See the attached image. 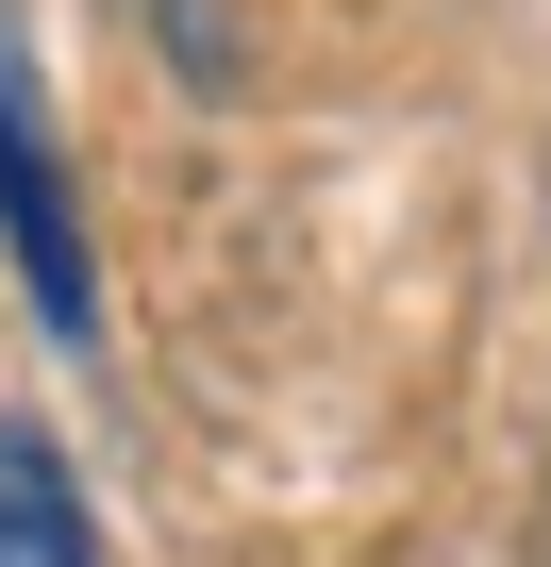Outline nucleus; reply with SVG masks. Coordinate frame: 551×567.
Instances as JSON below:
<instances>
[{
	"mask_svg": "<svg viewBox=\"0 0 551 567\" xmlns=\"http://www.w3.org/2000/svg\"><path fill=\"white\" fill-rule=\"evenodd\" d=\"M0 267H18L51 351H101V234H84V184H68V134H51L18 0H0Z\"/></svg>",
	"mask_w": 551,
	"mask_h": 567,
	"instance_id": "nucleus-1",
	"label": "nucleus"
},
{
	"mask_svg": "<svg viewBox=\"0 0 551 567\" xmlns=\"http://www.w3.org/2000/svg\"><path fill=\"white\" fill-rule=\"evenodd\" d=\"M0 567H101V517L51 417H0Z\"/></svg>",
	"mask_w": 551,
	"mask_h": 567,
	"instance_id": "nucleus-2",
	"label": "nucleus"
},
{
	"mask_svg": "<svg viewBox=\"0 0 551 567\" xmlns=\"http://www.w3.org/2000/svg\"><path fill=\"white\" fill-rule=\"evenodd\" d=\"M134 18L167 34V68H184L201 101H234V0H134Z\"/></svg>",
	"mask_w": 551,
	"mask_h": 567,
	"instance_id": "nucleus-3",
	"label": "nucleus"
}]
</instances>
